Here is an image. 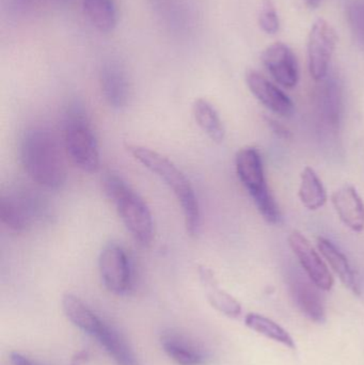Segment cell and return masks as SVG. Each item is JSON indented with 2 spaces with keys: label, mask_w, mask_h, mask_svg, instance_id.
<instances>
[{
  "label": "cell",
  "mask_w": 364,
  "mask_h": 365,
  "mask_svg": "<svg viewBox=\"0 0 364 365\" xmlns=\"http://www.w3.org/2000/svg\"><path fill=\"white\" fill-rule=\"evenodd\" d=\"M262 62L269 74L282 87L292 89L299 81V66L294 51L277 42L267 47L262 53Z\"/></svg>",
  "instance_id": "cell-10"
},
{
  "label": "cell",
  "mask_w": 364,
  "mask_h": 365,
  "mask_svg": "<svg viewBox=\"0 0 364 365\" xmlns=\"http://www.w3.org/2000/svg\"><path fill=\"white\" fill-rule=\"evenodd\" d=\"M62 145L66 155L81 170L96 173L100 168V152L85 108L73 103L66 108L62 124Z\"/></svg>",
  "instance_id": "cell-4"
},
{
  "label": "cell",
  "mask_w": 364,
  "mask_h": 365,
  "mask_svg": "<svg viewBox=\"0 0 364 365\" xmlns=\"http://www.w3.org/2000/svg\"><path fill=\"white\" fill-rule=\"evenodd\" d=\"M267 122H269V125H271V128H273L276 134L279 135L280 137H284V138H290V130L284 128L281 124H279V122H276L273 119H267Z\"/></svg>",
  "instance_id": "cell-28"
},
{
  "label": "cell",
  "mask_w": 364,
  "mask_h": 365,
  "mask_svg": "<svg viewBox=\"0 0 364 365\" xmlns=\"http://www.w3.org/2000/svg\"><path fill=\"white\" fill-rule=\"evenodd\" d=\"M154 14L165 28L177 36L190 34L196 26V12L189 0H149Z\"/></svg>",
  "instance_id": "cell-11"
},
{
  "label": "cell",
  "mask_w": 364,
  "mask_h": 365,
  "mask_svg": "<svg viewBox=\"0 0 364 365\" xmlns=\"http://www.w3.org/2000/svg\"><path fill=\"white\" fill-rule=\"evenodd\" d=\"M63 145L47 128L36 126L24 134L21 141V162L28 177L47 189L61 188L66 181Z\"/></svg>",
  "instance_id": "cell-1"
},
{
  "label": "cell",
  "mask_w": 364,
  "mask_h": 365,
  "mask_svg": "<svg viewBox=\"0 0 364 365\" xmlns=\"http://www.w3.org/2000/svg\"><path fill=\"white\" fill-rule=\"evenodd\" d=\"M321 1H322V0H306V2H307L308 6H309L310 8L312 9L318 6V4H321Z\"/></svg>",
  "instance_id": "cell-31"
},
{
  "label": "cell",
  "mask_w": 364,
  "mask_h": 365,
  "mask_svg": "<svg viewBox=\"0 0 364 365\" xmlns=\"http://www.w3.org/2000/svg\"><path fill=\"white\" fill-rule=\"evenodd\" d=\"M298 195L301 203L308 210H318L326 204V189L316 171L310 167H306L301 173Z\"/></svg>",
  "instance_id": "cell-23"
},
{
  "label": "cell",
  "mask_w": 364,
  "mask_h": 365,
  "mask_svg": "<svg viewBox=\"0 0 364 365\" xmlns=\"http://www.w3.org/2000/svg\"><path fill=\"white\" fill-rule=\"evenodd\" d=\"M62 309L66 319L73 325L90 336H95L104 323V321L100 319L80 298L73 294H66L63 296Z\"/></svg>",
  "instance_id": "cell-18"
},
{
  "label": "cell",
  "mask_w": 364,
  "mask_h": 365,
  "mask_svg": "<svg viewBox=\"0 0 364 365\" xmlns=\"http://www.w3.org/2000/svg\"><path fill=\"white\" fill-rule=\"evenodd\" d=\"M85 362H87V354L85 351H81L75 356L71 365H85Z\"/></svg>",
  "instance_id": "cell-30"
},
{
  "label": "cell",
  "mask_w": 364,
  "mask_h": 365,
  "mask_svg": "<svg viewBox=\"0 0 364 365\" xmlns=\"http://www.w3.org/2000/svg\"><path fill=\"white\" fill-rule=\"evenodd\" d=\"M353 29L360 42H364V4H355L350 10Z\"/></svg>",
  "instance_id": "cell-27"
},
{
  "label": "cell",
  "mask_w": 364,
  "mask_h": 365,
  "mask_svg": "<svg viewBox=\"0 0 364 365\" xmlns=\"http://www.w3.org/2000/svg\"><path fill=\"white\" fill-rule=\"evenodd\" d=\"M83 8L92 26L102 34L117 27L119 15L115 0H83Z\"/></svg>",
  "instance_id": "cell-20"
},
{
  "label": "cell",
  "mask_w": 364,
  "mask_h": 365,
  "mask_svg": "<svg viewBox=\"0 0 364 365\" xmlns=\"http://www.w3.org/2000/svg\"><path fill=\"white\" fill-rule=\"evenodd\" d=\"M10 360L13 365H36L29 358L19 353L11 354Z\"/></svg>",
  "instance_id": "cell-29"
},
{
  "label": "cell",
  "mask_w": 364,
  "mask_h": 365,
  "mask_svg": "<svg viewBox=\"0 0 364 365\" xmlns=\"http://www.w3.org/2000/svg\"><path fill=\"white\" fill-rule=\"evenodd\" d=\"M94 336L118 365H136V359L132 349L115 328L104 322Z\"/></svg>",
  "instance_id": "cell-21"
},
{
  "label": "cell",
  "mask_w": 364,
  "mask_h": 365,
  "mask_svg": "<svg viewBox=\"0 0 364 365\" xmlns=\"http://www.w3.org/2000/svg\"><path fill=\"white\" fill-rule=\"evenodd\" d=\"M259 24L266 34H277L280 26L279 17L273 0H263L259 14Z\"/></svg>",
  "instance_id": "cell-25"
},
{
  "label": "cell",
  "mask_w": 364,
  "mask_h": 365,
  "mask_svg": "<svg viewBox=\"0 0 364 365\" xmlns=\"http://www.w3.org/2000/svg\"><path fill=\"white\" fill-rule=\"evenodd\" d=\"M100 88L106 102L113 108H123L130 96V81L125 66L115 59L107 60L100 72Z\"/></svg>",
  "instance_id": "cell-13"
},
{
  "label": "cell",
  "mask_w": 364,
  "mask_h": 365,
  "mask_svg": "<svg viewBox=\"0 0 364 365\" xmlns=\"http://www.w3.org/2000/svg\"><path fill=\"white\" fill-rule=\"evenodd\" d=\"M192 113L199 128L214 143H220L224 138V128L215 107L204 98H199L194 103Z\"/></svg>",
  "instance_id": "cell-22"
},
{
  "label": "cell",
  "mask_w": 364,
  "mask_h": 365,
  "mask_svg": "<svg viewBox=\"0 0 364 365\" xmlns=\"http://www.w3.org/2000/svg\"><path fill=\"white\" fill-rule=\"evenodd\" d=\"M100 279L107 291L124 295L132 287V267L130 257L120 245L105 247L98 259Z\"/></svg>",
  "instance_id": "cell-7"
},
{
  "label": "cell",
  "mask_w": 364,
  "mask_h": 365,
  "mask_svg": "<svg viewBox=\"0 0 364 365\" xmlns=\"http://www.w3.org/2000/svg\"><path fill=\"white\" fill-rule=\"evenodd\" d=\"M246 83L256 100L271 113L281 117H290L294 113L292 100L260 73L256 71L247 72Z\"/></svg>",
  "instance_id": "cell-14"
},
{
  "label": "cell",
  "mask_w": 364,
  "mask_h": 365,
  "mask_svg": "<svg viewBox=\"0 0 364 365\" xmlns=\"http://www.w3.org/2000/svg\"><path fill=\"white\" fill-rule=\"evenodd\" d=\"M288 245L310 280L322 291H331L335 283L333 274L308 238L294 231L288 236Z\"/></svg>",
  "instance_id": "cell-9"
},
{
  "label": "cell",
  "mask_w": 364,
  "mask_h": 365,
  "mask_svg": "<svg viewBox=\"0 0 364 365\" xmlns=\"http://www.w3.org/2000/svg\"><path fill=\"white\" fill-rule=\"evenodd\" d=\"M103 187L107 197L117 207L118 214L130 235L141 246H149L153 240L154 222L145 200L113 173L104 175Z\"/></svg>",
  "instance_id": "cell-3"
},
{
  "label": "cell",
  "mask_w": 364,
  "mask_h": 365,
  "mask_svg": "<svg viewBox=\"0 0 364 365\" xmlns=\"http://www.w3.org/2000/svg\"><path fill=\"white\" fill-rule=\"evenodd\" d=\"M333 204L342 222L354 232L364 230V203L356 188L344 186L333 195Z\"/></svg>",
  "instance_id": "cell-15"
},
{
  "label": "cell",
  "mask_w": 364,
  "mask_h": 365,
  "mask_svg": "<svg viewBox=\"0 0 364 365\" xmlns=\"http://www.w3.org/2000/svg\"><path fill=\"white\" fill-rule=\"evenodd\" d=\"M199 276L207 293V300L214 309L232 319H236L241 315V304L233 296L218 287L211 269L202 266L199 268Z\"/></svg>",
  "instance_id": "cell-19"
},
{
  "label": "cell",
  "mask_w": 364,
  "mask_h": 365,
  "mask_svg": "<svg viewBox=\"0 0 364 365\" xmlns=\"http://www.w3.org/2000/svg\"><path fill=\"white\" fill-rule=\"evenodd\" d=\"M162 349L169 358L179 365H205L207 355L204 349L186 336L168 332L162 336Z\"/></svg>",
  "instance_id": "cell-16"
},
{
  "label": "cell",
  "mask_w": 364,
  "mask_h": 365,
  "mask_svg": "<svg viewBox=\"0 0 364 365\" xmlns=\"http://www.w3.org/2000/svg\"><path fill=\"white\" fill-rule=\"evenodd\" d=\"M40 0H2L11 16L25 17L36 8Z\"/></svg>",
  "instance_id": "cell-26"
},
{
  "label": "cell",
  "mask_w": 364,
  "mask_h": 365,
  "mask_svg": "<svg viewBox=\"0 0 364 365\" xmlns=\"http://www.w3.org/2000/svg\"><path fill=\"white\" fill-rule=\"evenodd\" d=\"M235 168L239 181L247 189L263 218L271 225L279 222V208L267 186L262 158L258 150L244 148L239 151L235 158Z\"/></svg>",
  "instance_id": "cell-5"
},
{
  "label": "cell",
  "mask_w": 364,
  "mask_h": 365,
  "mask_svg": "<svg viewBox=\"0 0 364 365\" xmlns=\"http://www.w3.org/2000/svg\"><path fill=\"white\" fill-rule=\"evenodd\" d=\"M318 248L323 257L328 262L333 272L339 277L341 282L350 289L353 293L359 295L360 287L357 281L356 274L348 262V257L333 244L325 237L318 238Z\"/></svg>",
  "instance_id": "cell-17"
},
{
  "label": "cell",
  "mask_w": 364,
  "mask_h": 365,
  "mask_svg": "<svg viewBox=\"0 0 364 365\" xmlns=\"http://www.w3.org/2000/svg\"><path fill=\"white\" fill-rule=\"evenodd\" d=\"M51 1L60 2V1H63V0H51Z\"/></svg>",
  "instance_id": "cell-32"
},
{
  "label": "cell",
  "mask_w": 364,
  "mask_h": 365,
  "mask_svg": "<svg viewBox=\"0 0 364 365\" xmlns=\"http://www.w3.org/2000/svg\"><path fill=\"white\" fill-rule=\"evenodd\" d=\"M288 289L297 308L310 321L323 324L326 321L324 299L321 291L309 277L292 274L288 278Z\"/></svg>",
  "instance_id": "cell-12"
},
{
  "label": "cell",
  "mask_w": 364,
  "mask_h": 365,
  "mask_svg": "<svg viewBox=\"0 0 364 365\" xmlns=\"http://www.w3.org/2000/svg\"><path fill=\"white\" fill-rule=\"evenodd\" d=\"M48 214L44 197L25 188L6 191L0 197V218L8 229L14 232L29 231Z\"/></svg>",
  "instance_id": "cell-6"
},
{
  "label": "cell",
  "mask_w": 364,
  "mask_h": 365,
  "mask_svg": "<svg viewBox=\"0 0 364 365\" xmlns=\"http://www.w3.org/2000/svg\"><path fill=\"white\" fill-rule=\"evenodd\" d=\"M336 44L337 34L333 26L325 19H318L312 26L308 38V61L314 81H321L327 76Z\"/></svg>",
  "instance_id": "cell-8"
},
{
  "label": "cell",
  "mask_w": 364,
  "mask_h": 365,
  "mask_svg": "<svg viewBox=\"0 0 364 365\" xmlns=\"http://www.w3.org/2000/svg\"><path fill=\"white\" fill-rule=\"evenodd\" d=\"M245 324L248 328L256 331V334L264 336L265 338L271 339L275 342L281 343L291 349H296L295 341L292 336L284 330L281 326L278 325L271 319L263 317V315L256 314V313H250L246 317Z\"/></svg>",
  "instance_id": "cell-24"
},
{
  "label": "cell",
  "mask_w": 364,
  "mask_h": 365,
  "mask_svg": "<svg viewBox=\"0 0 364 365\" xmlns=\"http://www.w3.org/2000/svg\"><path fill=\"white\" fill-rule=\"evenodd\" d=\"M128 149L135 160L155 173L169 188L172 189L183 210L188 233L192 236L197 235L201 225L200 206L189 180L171 160L153 150L139 145H128Z\"/></svg>",
  "instance_id": "cell-2"
}]
</instances>
